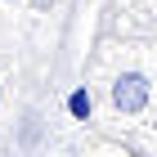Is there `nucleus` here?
<instances>
[{
  "instance_id": "obj_1",
  "label": "nucleus",
  "mask_w": 157,
  "mask_h": 157,
  "mask_svg": "<svg viewBox=\"0 0 157 157\" xmlns=\"http://www.w3.org/2000/svg\"><path fill=\"white\" fill-rule=\"evenodd\" d=\"M112 108L126 112V117H139V112L148 108V99H153V81H148L144 72H121L117 81H112Z\"/></svg>"
},
{
  "instance_id": "obj_2",
  "label": "nucleus",
  "mask_w": 157,
  "mask_h": 157,
  "mask_svg": "<svg viewBox=\"0 0 157 157\" xmlns=\"http://www.w3.org/2000/svg\"><path fill=\"white\" fill-rule=\"evenodd\" d=\"M67 112H72V121H90L94 99H90V90H85V85H72V94H67Z\"/></svg>"
},
{
  "instance_id": "obj_3",
  "label": "nucleus",
  "mask_w": 157,
  "mask_h": 157,
  "mask_svg": "<svg viewBox=\"0 0 157 157\" xmlns=\"http://www.w3.org/2000/svg\"><path fill=\"white\" fill-rule=\"evenodd\" d=\"M45 5H54V0H36V9H45Z\"/></svg>"
},
{
  "instance_id": "obj_4",
  "label": "nucleus",
  "mask_w": 157,
  "mask_h": 157,
  "mask_svg": "<svg viewBox=\"0 0 157 157\" xmlns=\"http://www.w3.org/2000/svg\"><path fill=\"white\" fill-rule=\"evenodd\" d=\"M0 103H5V85H0Z\"/></svg>"
}]
</instances>
